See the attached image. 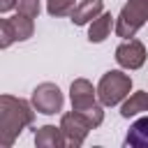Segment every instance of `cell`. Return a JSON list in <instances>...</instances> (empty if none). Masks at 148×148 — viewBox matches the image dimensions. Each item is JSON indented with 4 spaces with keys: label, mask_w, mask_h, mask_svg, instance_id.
Returning a JSON list of instances; mask_svg holds the SVG:
<instances>
[{
    "label": "cell",
    "mask_w": 148,
    "mask_h": 148,
    "mask_svg": "<svg viewBox=\"0 0 148 148\" xmlns=\"http://www.w3.org/2000/svg\"><path fill=\"white\" fill-rule=\"evenodd\" d=\"M130 90H132L130 74H125L120 69H111L99 79L97 97H99L102 106H116V104H120V102H125L130 97Z\"/></svg>",
    "instance_id": "2"
},
{
    "label": "cell",
    "mask_w": 148,
    "mask_h": 148,
    "mask_svg": "<svg viewBox=\"0 0 148 148\" xmlns=\"http://www.w3.org/2000/svg\"><path fill=\"white\" fill-rule=\"evenodd\" d=\"M60 130H62V134H65V146H74V148H79L83 141H86V136H88V132L92 130V125L79 113V111H69V113H62V118H60Z\"/></svg>",
    "instance_id": "5"
},
{
    "label": "cell",
    "mask_w": 148,
    "mask_h": 148,
    "mask_svg": "<svg viewBox=\"0 0 148 148\" xmlns=\"http://www.w3.org/2000/svg\"><path fill=\"white\" fill-rule=\"evenodd\" d=\"M32 106L35 111L39 113H46V116H53L58 111H62V92L56 83H39L35 90H32Z\"/></svg>",
    "instance_id": "6"
},
{
    "label": "cell",
    "mask_w": 148,
    "mask_h": 148,
    "mask_svg": "<svg viewBox=\"0 0 148 148\" xmlns=\"http://www.w3.org/2000/svg\"><path fill=\"white\" fill-rule=\"evenodd\" d=\"M111 28H116L113 25V16H111V12H102L97 18H92L90 21V28H88V39L90 42H104L109 35H111Z\"/></svg>",
    "instance_id": "10"
},
{
    "label": "cell",
    "mask_w": 148,
    "mask_h": 148,
    "mask_svg": "<svg viewBox=\"0 0 148 148\" xmlns=\"http://www.w3.org/2000/svg\"><path fill=\"white\" fill-rule=\"evenodd\" d=\"M35 143H37L39 148H44V146L58 148V146H65V134H62V130L56 127V125H44V127H39V130L35 132Z\"/></svg>",
    "instance_id": "11"
},
{
    "label": "cell",
    "mask_w": 148,
    "mask_h": 148,
    "mask_svg": "<svg viewBox=\"0 0 148 148\" xmlns=\"http://www.w3.org/2000/svg\"><path fill=\"white\" fill-rule=\"evenodd\" d=\"M125 146L148 148V116H143L136 123H132V127H130V132L125 136Z\"/></svg>",
    "instance_id": "12"
},
{
    "label": "cell",
    "mask_w": 148,
    "mask_h": 148,
    "mask_svg": "<svg viewBox=\"0 0 148 148\" xmlns=\"http://www.w3.org/2000/svg\"><path fill=\"white\" fill-rule=\"evenodd\" d=\"M116 60L123 69H139L146 62V46L139 39L130 37L116 49Z\"/></svg>",
    "instance_id": "7"
},
{
    "label": "cell",
    "mask_w": 148,
    "mask_h": 148,
    "mask_svg": "<svg viewBox=\"0 0 148 148\" xmlns=\"http://www.w3.org/2000/svg\"><path fill=\"white\" fill-rule=\"evenodd\" d=\"M102 12H104V2L102 0H81L74 7V12L69 14V18H72L74 25H86L92 18H97Z\"/></svg>",
    "instance_id": "9"
},
{
    "label": "cell",
    "mask_w": 148,
    "mask_h": 148,
    "mask_svg": "<svg viewBox=\"0 0 148 148\" xmlns=\"http://www.w3.org/2000/svg\"><path fill=\"white\" fill-rule=\"evenodd\" d=\"M35 120L32 106L14 95H2L0 97V146L9 148L14 139Z\"/></svg>",
    "instance_id": "1"
},
{
    "label": "cell",
    "mask_w": 148,
    "mask_h": 148,
    "mask_svg": "<svg viewBox=\"0 0 148 148\" xmlns=\"http://www.w3.org/2000/svg\"><path fill=\"white\" fill-rule=\"evenodd\" d=\"M69 99H72V109L83 111V109H90V106L97 104V90L92 88L90 81H86V79H76V81H72Z\"/></svg>",
    "instance_id": "8"
},
{
    "label": "cell",
    "mask_w": 148,
    "mask_h": 148,
    "mask_svg": "<svg viewBox=\"0 0 148 148\" xmlns=\"http://www.w3.org/2000/svg\"><path fill=\"white\" fill-rule=\"evenodd\" d=\"M16 12L25 14L30 18H37V14H39V0H16Z\"/></svg>",
    "instance_id": "15"
},
{
    "label": "cell",
    "mask_w": 148,
    "mask_h": 148,
    "mask_svg": "<svg viewBox=\"0 0 148 148\" xmlns=\"http://www.w3.org/2000/svg\"><path fill=\"white\" fill-rule=\"evenodd\" d=\"M12 7H16V0H0V12L7 14Z\"/></svg>",
    "instance_id": "16"
},
{
    "label": "cell",
    "mask_w": 148,
    "mask_h": 148,
    "mask_svg": "<svg viewBox=\"0 0 148 148\" xmlns=\"http://www.w3.org/2000/svg\"><path fill=\"white\" fill-rule=\"evenodd\" d=\"M74 7V0H46V12L51 16H69Z\"/></svg>",
    "instance_id": "14"
},
{
    "label": "cell",
    "mask_w": 148,
    "mask_h": 148,
    "mask_svg": "<svg viewBox=\"0 0 148 148\" xmlns=\"http://www.w3.org/2000/svg\"><path fill=\"white\" fill-rule=\"evenodd\" d=\"M143 111H148V90L132 92V95L123 102V106H120V116H123V118H132V116L143 113Z\"/></svg>",
    "instance_id": "13"
},
{
    "label": "cell",
    "mask_w": 148,
    "mask_h": 148,
    "mask_svg": "<svg viewBox=\"0 0 148 148\" xmlns=\"http://www.w3.org/2000/svg\"><path fill=\"white\" fill-rule=\"evenodd\" d=\"M148 21V0H127L116 18V35L130 39Z\"/></svg>",
    "instance_id": "3"
},
{
    "label": "cell",
    "mask_w": 148,
    "mask_h": 148,
    "mask_svg": "<svg viewBox=\"0 0 148 148\" xmlns=\"http://www.w3.org/2000/svg\"><path fill=\"white\" fill-rule=\"evenodd\" d=\"M32 18L25 16V14H16V16H9V18H2L0 21V46L7 49L12 42H23L28 37H32Z\"/></svg>",
    "instance_id": "4"
}]
</instances>
